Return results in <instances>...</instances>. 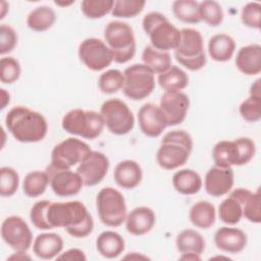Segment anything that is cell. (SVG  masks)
I'll list each match as a JSON object with an SVG mask.
<instances>
[{
	"label": "cell",
	"instance_id": "cell-13",
	"mask_svg": "<svg viewBox=\"0 0 261 261\" xmlns=\"http://www.w3.org/2000/svg\"><path fill=\"white\" fill-rule=\"evenodd\" d=\"M1 237L15 252H27L33 243V233L29 224L17 215L8 216L3 220Z\"/></svg>",
	"mask_w": 261,
	"mask_h": 261
},
{
	"label": "cell",
	"instance_id": "cell-27",
	"mask_svg": "<svg viewBox=\"0 0 261 261\" xmlns=\"http://www.w3.org/2000/svg\"><path fill=\"white\" fill-rule=\"evenodd\" d=\"M202 185L200 174L193 169H179L172 176V186L181 195H195L201 190Z\"/></svg>",
	"mask_w": 261,
	"mask_h": 261
},
{
	"label": "cell",
	"instance_id": "cell-5",
	"mask_svg": "<svg viewBox=\"0 0 261 261\" xmlns=\"http://www.w3.org/2000/svg\"><path fill=\"white\" fill-rule=\"evenodd\" d=\"M105 43L113 55L116 63H126L136 54V38L133 28L120 20L109 21L104 29Z\"/></svg>",
	"mask_w": 261,
	"mask_h": 261
},
{
	"label": "cell",
	"instance_id": "cell-35",
	"mask_svg": "<svg viewBox=\"0 0 261 261\" xmlns=\"http://www.w3.org/2000/svg\"><path fill=\"white\" fill-rule=\"evenodd\" d=\"M49 185V178L46 171L35 170L29 172L22 182V191L30 198H37L43 195Z\"/></svg>",
	"mask_w": 261,
	"mask_h": 261
},
{
	"label": "cell",
	"instance_id": "cell-47",
	"mask_svg": "<svg viewBox=\"0 0 261 261\" xmlns=\"http://www.w3.org/2000/svg\"><path fill=\"white\" fill-rule=\"evenodd\" d=\"M17 45V33L8 24L0 25V54L5 55L13 51Z\"/></svg>",
	"mask_w": 261,
	"mask_h": 261
},
{
	"label": "cell",
	"instance_id": "cell-25",
	"mask_svg": "<svg viewBox=\"0 0 261 261\" xmlns=\"http://www.w3.org/2000/svg\"><path fill=\"white\" fill-rule=\"evenodd\" d=\"M125 244L123 238L116 231L104 230L96 239V249L98 253L107 259L118 257L124 251Z\"/></svg>",
	"mask_w": 261,
	"mask_h": 261
},
{
	"label": "cell",
	"instance_id": "cell-20",
	"mask_svg": "<svg viewBox=\"0 0 261 261\" xmlns=\"http://www.w3.org/2000/svg\"><path fill=\"white\" fill-rule=\"evenodd\" d=\"M124 222L128 233L133 236H143L154 227L156 215L150 207L139 206L127 213Z\"/></svg>",
	"mask_w": 261,
	"mask_h": 261
},
{
	"label": "cell",
	"instance_id": "cell-43",
	"mask_svg": "<svg viewBox=\"0 0 261 261\" xmlns=\"http://www.w3.org/2000/svg\"><path fill=\"white\" fill-rule=\"evenodd\" d=\"M0 79L2 84L10 85L15 83L21 72L18 60L13 57H2L0 60Z\"/></svg>",
	"mask_w": 261,
	"mask_h": 261
},
{
	"label": "cell",
	"instance_id": "cell-11",
	"mask_svg": "<svg viewBox=\"0 0 261 261\" xmlns=\"http://www.w3.org/2000/svg\"><path fill=\"white\" fill-rule=\"evenodd\" d=\"M92 151L90 146L76 138H67L54 146L50 164L57 168L71 169L80 164Z\"/></svg>",
	"mask_w": 261,
	"mask_h": 261
},
{
	"label": "cell",
	"instance_id": "cell-26",
	"mask_svg": "<svg viewBox=\"0 0 261 261\" xmlns=\"http://www.w3.org/2000/svg\"><path fill=\"white\" fill-rule=\"evenodd\" d=\"M234 50L236 42L233 38L227 34H216L209 39L208 53L214 61L225 62L230 60Z\"/></svg>",
	"mask_w": 261,
	"mask_h": 261
},
{
	"label": "cell",
	"instance_id": "cell-16",
	"mask_svg": "<svg viewBox=\"0 0 261 261\" xmlns=\"http://www.w3.org/2000/svg\"><path fill=\"white\" fill-rule=\"evenodd\" d=\"M109 159L105 154L92 150L77 165L76 172L83 179L84 186L93 187L100 184L109 169Z\"/></svg>",
	"mask_w": 261,
	"mask_h": 261
},
{
	"label": "cell",
	"instance_id": "cell-50",
	"mask_svg": "<svg viewBox=\"0 0 261 261\" xmlns=\"http://www.w3.org/2000/svg\"><path fill=\"white\" fill-rule=\"evenodd\" d=\"M1 96H2L1 109H4L7 106V104L9 103V101H10V96H9V93H7L5 91V89H1Z\"/></svg>",
	"mask_w": 261,
	"mask_h": 261
},
{
	"label": "cell",
	"instance_id": "cell-7",
	"mask_svg": "<svg viewBox=\"0 0 261 261\" xmlns=\"http://www.w3.org/2000/svg\"><path fill=\"white\" fill-rule=\"evenodd\" d=\"M61 126L70 135L94 140L101 135L105 124L100 112L74 108L62 117Z\"/></svg>",
	"mask_w": 261,
	"mask_h": 261
},
{
	"label": "cell",
	"instance_id": "cell-46",
	"mask_svg": "<svg viewBox=\"0 0 261 261\" xmlns=\"http://www.w3.org/2000/svg\"><path fill=\"white\" fill-rule=\"evenodd\" d=\"M239 151L238 166L248 164L256 153V146L252 139L248 137H241L234 140Z\"/></svg>",
	"mask_w": 261,
	"mask_h": 261
},
{
	"label": "cell",
	"instance_id": "cell-48",
	"mask_svg": "<svg viewBox=\"0 0 261 261\" xmlns=\"http://www.w3.org/2000/svg\"><path fill=\"white\" fill-rule=\"evenodd\" d=\"M57 260H68V261H85L87 259L85 253L77 248H71L66 250L63 253H60L57 257Z\"/></svg>",
	"mask_w": 261,
	"mask_h": 261
},
{
	"label": "cell",
	"instance_id": "cell-21",
	"mask_svg": "<svg viewBox=\"0 0 261 261\" xmlns=\"http://www.w3.org/2000/svg\"><path fill=\"white\" fill-rule=\"evenodd\" d=\"M234 62L243 74H259L261 71V46L256 43L243 46L238 51Z\"/></svg>",
	"mask_w": 261,
	"mask_h": 261
},
{
	"label": "cell",
	"instance_id": "cell-41",
	"mask_svg": "<svg viewBox=\"0 0 261 261\" xmlns=\"http://www.w3.org/2000/svg\"><path fill=\"white\" fill-rule=\"evenodd\" d=\"M19 186V175L17 171L9 166L0 168V195L3 198L13 196Z\"/></svg>",
	"mask_w": 261,
	"mask_h": 261
},
{
	"label": "cell",
	"instance_id": "cell-18",
	"mask_svg": "<svg viewBox=\"0 0 261 261\" xmlns=\"http://www.w3.org/2000/svg\"><path fill=\"white\" fill-rule=\"evenodd\" d=\"M138 122L142 133L150 138L159 137L167 124L159 109L154 103H146L138 111Z\"/></svg>",
	"mask_w": 261,
	"mask_h": 261
},
{
	"label": "cell",
	"instance_id": "cell-10",
	"mask_svg": "<svg viewBox=\"0 0 261 261\" xmlns=\"http://www.w3.org/2000/svg\"><path fill=\"white\" fill-rule=\"evenodd\" d=\"M100 113L107 129L116 136L128 134L135 125V116L125 102L120 99H108L101 105Z\"/></svg>",
	"mask_w": 261,
	"mask_h": 261
},
{
	"label": "cell",
	"instance_id": "cell-36",
	"mask_svg": "<svg viewBox=\"0 0 261 261\" xmlns=\"http://www.w3.org/2000/svg\"><path fill=\"white\" fill-rule=\"evenodd\" d=\"M174 16L185 23H199L201 21L199 13V2L194 0H175L172 3Z\"/></svg>",
	"mask_w": 261,
	"mask_h": 261
},
{
	"label": "cell",
	"instance_id": "cell-45",
	"mask_svg": "<svg viewBox=\"0 0 261 261\" xmlns=\"http://www.w3.org/2000/svg\"><path fill=\"white\" fill-rule=\"evenodd\" d=\"M241 20L244 25L259 30L261 27V4L258 2L247 3L242 8Z\"/></svg>",
	"mask_w": 261,
	"mask_h": 261
},
{
	"label": "cell",
	"instance_id": "cell-49",
	"mask_svg": "<svg viewBox=\"0 0 261 261\" xmlns=\"http://www.w3.org/2000/svg\"><path fill=\"white\" fill-rule=\"evenodd\" d=\"M179 259L180 260H188V261H198V260H201V257L200 255L198 254H195V253H182L180 256H179Z\"/></svg>",
	"mask_w": 261,
	"mask_h": 261
},
{
	"label": "cell",
	"instance_id": "cell-42",
	"mask_svg": "<svg viewBox=\"0 0 261 261\" xmlns=\"http://www.w3.org/2000/svg\"><path fill=\"white\" fill-rule=\"evenodd\" d=\"M239 112L243 119L248 122H257L261 118V95H252L244 100L240 107Z\"/></svg>",
	"mask_w": 261,
	"mask_h": 261
},
{
	"label": "cell",
	"instance_id": "cell-12",
	"mask_svg": "<svg viewBox=\"0 0 261 261\" xmlns=\"http://www.w3.org/2000/svg\"><path fill=\"white\" fill-rule=\"evenodd\" d=\"M80 60L93 71L107 68L113 61V55L107 44L98 38H87L79 46Z\"/></svg>",
	"mask_w": 261,
	"mask_h": 261
},
{
	"label": "cell",
	"instance_id": "cell-39",
	"mask_svg": "<svg viewBox=\"0 0 261 261\" xmlns=\"http://www.w3.org/2000/svg\"><path fill=\"white\" fill-rule=\"evenodd\" d=\"M113 0H84L81 3L83 14L90 19H97L111 12Z\"/></svg>",
	"mask_w": 261,
	"mask_h": 261
},
{
	"label": "cell",
	"instance_id": "cell-38",
	"mask_svg": "<svg viewBox=\"0 0 261 261\" xmlns=\"http://www.w3.org/2000/svg\"><path fill=\"white\" fill-rule=\"evenodd\" d=\"M124 85L123 72L118 69H108L100 74L98 87L104 94H114L122 90Z\"/></svg>",
	"mask_w": 261,
	"mask_h": 261
},
{
	"label": "cell",
	"instance_id": "cell-17",
	"mask_svg": "<svg viewBox=\"0 0 261 261\" xmlns=\"http://www.w3.org/2000/svg\"><path fill=\"white\" fill-rule=\"evenodd\" d=\"M234 181V174L231 167L212 166L208 169L204 178L205 191L208 195L218 198L230 192Z\"/></svg>",
	"mask_w": 261,
	"mask_h": 261
},
{
	"label": "cell",
	"instance_id": "cell-23",
	"mask_svg": "<svg viewBox=\"0 0 261 261\" xmlns=\"http://www.w3.org/2000/svg\"><path fill=\"white\" fill-rule=\"evenodd\" d=\"M63 249L62 238L54 232H44L36 237L33 243L34 254L43 260L56 258Z\"/></svg>",
	"mask_w": 261,
	"mask_h": 261
},
{
	"label": "cell",
	"instance_id": "cell-19",
	"mask_svg": "<svg viewBox=\"0 0 261 261\" xmlns=\"http://www.w3.org/2000/svg\"><path fill=\"white\" fill-rule=\"evenodd\" d=\"M247 234L232 225L218 228L214 234V243L217 249L229 254H238L247 246Z\"/></svg>",
	"mask_w": 261,
	"mask_h": 261
},
{
	"label": "cell",
	"instance_id": "cell-3",
	"mask_svg": "<svg viewBox=\"0 0 261 261\" xmlns=\"http://www.w3.org/2000/svg\"><path fill=\"white\" fill-rule=\"evenodd\" d=\"M193 150V139L184 129L166 133L156 153L158 165L166 170L176 169L187 163Z\"/></svg>",
	"mask_w": 261,
	"mask_h": 261
},
{
	"label": "cell",
	"instance_id": "cell-2",
	"mask_svg": "<svg viewBox=\"0 0 261 261\" xmlns=\"http://www.w3.org/2000/svg\"><path fill=\"white\" fill-rule=\"evenodd\" d=\"M5 126L20 143L40 142L48 132V123L42 113L20 105L12 107L7 112Z\"/></svg>",
	"mask_w": 261,
	"mask_h": 261
},
{
	"label": "cell",
	"instance_id": "cell-37",
	"mask_svg": "<svg viewBox=\"0 0 261 261\" xmlns=\"http://www.w3.org/2000/svg\"><path fill=\"white\" fill-rule=\"evenodd\" d=\"M199 13L201 21H205L210 27H218L224 17L221 5L213 0L199 2Z\"/></svg>",
	"mask_w": 261,
	"mask_h": 261
},
{
	"label": "cell",
	"instance_id": "cell-9",
	"mask_svg": "<svg viewBox=\"0 0 261 261\" xmlns=\"http://www.w3.org/2000/svg\"><path fill=\"white\" fill-rule=\"evenodd\" d=\"M123 94L134 100L140 101L147 98L155 88V74L143 63H135L123 71Z\"/></svg>",
	"mask_w": 261,
	"mask_h": 261
},
{
	"label": "cell",
	"instance_id": "cell-32",
	"mask_svg": "<svg viewBox=\"0 0 261 261\" xmlns=\"http://www.w3.org/2000/svg\"><path fill=\"white\" fill-rule=\"evenodd\" d=\"M143 64L152 70L154 74H161L171 66V56L169 52L160 51L147 45L142 53Z\"/></svg>",
	"mask_w": 261,
	"mask_h": 261
},
{
	"label": "cell",
	"instance_id": "cell-44",
	"mask_svg": "<svg viewBox=\"0 0 261 261\" xmlns=\"http://www.w3.org/2000/svg\"><path fill=\"white\" fill-rule=\"evenodd\" d=\"M51 201L40 200L37 201L30 211V218L34 226L41 230L52 229L47 220V208Z\"/></svg>",
	"mask_w": 261,
	"mask_h": 261
},
{
	"label": "cell",
	"instance_id": "cell-40",
	"mask_svg": "<svg viewBox=\"0 0 261 261\" xmlns=\"http://www.w3.org/2000/svg\"><path fill=\"white\" fill-rule=\"evenodd\" d=\"M146 2L143 0H116L114 1L111 14L118 18H132L140 14Z\"/></svg>",
	"mask_w": 261,
	"mask_h": 261
},
{
	"label": "cell",
	"instance_id": "cell-30",
	"mask_svg": "<svg viewBox=\"0 0 261 261\" xmlns=\"http://www.w3.org/2000/svg\"><path fill=\"white\" fill-rule=\"evenodd\" d=\"M157 82L164 92H179L188 87L189 75L178 66L171 65L166 71L158 74Z\"/></svg>",
	"mask_w": 261,
	"mask_h": 261
},
{
	"label": "cell",
	"instance_id": "cell-28",
	"mask_svg": "<svg viewBox=\"0 0 261 261\" xmlns=\"http://www.w3.org/2000/svg\"><path fill=\"white\" fill-rule=\"evenodd\" d=\"M189 218L192 224L198 228H210L216 219V211L209 201H198L190 209Z\"/></svg>",
	"mask_w": 261,
	"mask_h": 261
},
{
	"label": "cell",
	"instance_id": "cell-51",
	"mask_svg": "<svg viewBox=\"0 0 261 261\" xmlns=\"http://www.w3.org/2000/svg\"><path fill=\"white\" fill-rule=\"evenodd\" d=\"M8 8H9V4L7 2H5V1H1V3H0V9H1L0 19H3L5 17Z\"/></svg>",
	"mask_w": 261,
	"mask_h": 261
},
{
	"label": "cell",
	"instance_id": "cell-6",
	"mask_svg": "<svg viewBox=\"0 0 261 261\" xmlns=\"http://www.w3.org/2000/svg\"><path fill=\"white\" fill-rule=\"evenodd\" d=\"M176 61L189 70L196 71L206 65L207 57L201 33L192 28L180 30V41L174 50Z\"/></svg>",
	"mask_w": 261,
	"mask_h": 261
},
{
	"label": "cell",
	"instance_id": "cell-31",
	"mask_svg": "<svg viewBox=\"0 0 261 261\" xmlns=\"http://www.w3.org/2000/svg\"><path fill=\"white\" fill-rule=\"evenodd\" d=\"M205 245L203 236L195 229H184L175 239V246L180 254L195 253L201 255L205 250Z\"/></svg>",
	"mask_w": 261,
	"mask_h": 261
},
{
	"label": "cell",
	"instance_id": "cell-1",
	"mask_svg": "<svg viewBox=\"0 0 261 261\" xmlns=\"http://www.w3.org/2000/svg\"><path fill=\"white\" fill-rule=\"evenodd\" d=\"M47 220L51 228H64L75 238L88 237L94 228L93 217L81 201L50 202L47 208Z\"/></svg>",
	"mask_w": 261,
	"mask_h": 261
},
{
	"label": "cell",
	"instance_id": "cell-24",
	"mask_svg": "<svg viewBox=\"0 0 261 261\" xmlns=\"http://www.w3.org/2000/svg\"><path fill=\"white\" fill-rule=\"evenodd\" d=\"M232 193L242 202L243 217L253 223L261 222V194L258 189L256 192H252L249 189L238 188Z\"/></svg>",
	"mask_w": 261,
	"mask_h": 261
},
{
	"label": "cell",
	"instance_id": "cell-22",
	"mask_svg": "<svg viewBox=\"0 0 261 261\" xmlns=\"http://www.w3.org/2000/svg\"><path fill=\"white\" fill-rule=\"evenodd\" d=\"M113 178L120 188L132 190L141 184L143 171L137 161L127 159L116 164L113 171Z\"/></svg>",
	"mask_w": 261,
	"mask_h": 261
},
{
	"label": "cell",
	"instance_id": "cell-14",
	"mask_svg": "<svg viewBox=\"0 0 261 261\" xmlns=\"http://www.w3.org/2000/svg\"><path fill=\"white\" fill-rule=\"evenodd\" d=\"M45 171L48 174L51 190L58 197L75 196L84 186L80 174L71 169L57 168L50 164Z\"/></svg>",
	"mask_w": 261,
	"mask_h": 261
},
{
	"label": "cell",
	"instance_id": "cell-29",
	"mask_svg": "<svg viewBox=\"0 0 261 261\" xmlns=\"http://www.w3.org/2000/svg\"><path fill=\"white\" fill-rule=\"evenodd\" d=\"M212 159L215 165L219 167L238 166L239 151L234 140H222L217 142L212 149Z\"/></svg>",
	"mask_w": 261,
	"mask_h": 261
},
{
	"label": "cell",
	"instance_id": "cell-15",
	"mask_svg": "<svg viewBox=\"0 0 261 261\" xmlns=\"http://www.w3.org/2000/svg\"><path fill=\"white\" fill-rule=\"evenodd\" d=\"M190 108L189 96L179 92H164L160 97L159 109L167 126L180 124L187 117Z\"/></svg>",
	"mask_w": 261,
	"mask_h": 261
},
{
	"label": "cell",
	"instance_id": "cell-4",
	"mask_svg": "<svg viewBox=\"0 0 261 261\" xmlns=\"http://www.w3.org/2000/svg\"><path fill=\"white\" fill-rule=\"evenodd\" d=\"M144 32L149 36L151 46L157 50L168 52L175 50L180 41V30L158 11H151L143 17Z\"/></svg>",
	"mask_w": 261,
	"mask_h": 261
},
{
	"label": "cell",
	"instance_id": "cell-34",
	"mask_svg": "<svg viewBox=\"0 0 261 261\" xmlns=\"http://www.w3.org/2000/svg\"><path fill=\"white\" fill-rule=\"evenodd\" d=\"M219 219L227 225H236L243 217L242 202L231 192L227 198H225L218 207Z\"/></svg>",
	"mask_w": 261,
	"mask_h": 261
},
{
	"label": "cell",
	"instance_id": "cell-52",
	"mask_svg": "<svg viewBox=\"0 0 261 261\" xmlns=\"http://www.w3.org/2000/svg\"><path fill=\"white\" fill-rule=\"evenodd\" d=\"M27 252H15L9 259H16V260H23V259H31L29 256L25 255Z\"/></svg>",
	"mask_w": 261,
	"mask_h": 261
},
{
	"label": "cell",
	"instance_id": "cell-8",
	"mask_svg": "<svg viewBox=\"0 0 261 261\" xmlns=\"http://www.w3.org/2000/svg\"><path fill=\"white\" fill-rule=\"evenodd\" d=\"M100 221L110 227L120 226L126 218V204L123 195L112 187L101 189L96 197Z\"/></svg>",
	"mask_w": 261,
	"mask_h": 261
},
{
	"label": "cell",
	"instance_id": "cell-33",
	"mask_svg": "<svg viewBox=\"0 0 261 261\" xmlns=\"http://www.w3.org/2000/svg\"><path fill=\"white\" fill-rule=\"evenodd\" d=\"M56 21L55 11L46 5H41L33 9L27 17L28 27L35 32H45L52 28Z\"/></svg>",
	"mask_w": 261,
	"mask_h": 261
}]
</instances>
